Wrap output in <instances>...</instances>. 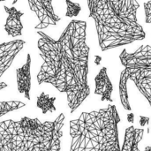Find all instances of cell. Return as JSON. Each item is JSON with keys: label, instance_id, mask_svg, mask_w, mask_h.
<instances>
[{"label": "cell", "instance_id": "6da1fadb", "mask_svg": "<svg viewBox=\"0 0 151 151\" xmlns=\"http://www.w3.org/2000/svg\"><path fill=\"white\" fill-rule=\"evenodd\" d=\"M87 23L73 19L58 39L37 31V47L43 63L37 74L39 85L50 84L66 95L73 114L89 96L88 81L89 46L86 39Z\"/></svg>", "mask_w": 151, "mask_h": 151}, {"label": "cell", "instance_id": "7a4b0ae2", "mask_svg": "<svg viewBox=\"0 0 151 151\" xmlns=\"http://www.w3.org/2000/svg\"><path fill=\"white\" fill-rule=\"evenodd\" d=\"M102 51L142 41L146 32L137 19V0H87Z\"/></svg>", "mask_w": 151, "mask_h": 151}, {"label": "cell", "instance_id": "3957f363", "mask_svg": "<svg viewBox=\"0 0 151 151\" xmlns=\"http://www.w3.org/2000/svg\"><path fill=\"white\" fill-rule=\"evenodd\" d=\"M65 115L42 122L22 117L0 122V151H61Z\"/></svg>", "mask_w": 151, "mask_h": 151}, {"label": "cell", "instance_id": "277c9868", "mask_svg": "<svg viewBox=\"0 0 151 151\" xmlns=\"http://www.w3.org/2000/svg\"><path fill=\"white\" fill-rule=\"evenodd\" d=\"M116 105L82 112L70 121V151H121Z\"/></svg>", "mask_w": 151, "mask_h": 151}, {"label": "cell", "instance_id": "5b68a950", "mask_svg": "<svg viewBox=\"0 0 151 151\" xmlns=\"http://www.w3.org/2000/svg\"><path fill=\"white\" fill-rule=\"evenodd\" d=\"M119 59L124 71L151 107V46L142 45L134 52L124 49Z\"/></svg>", "mask_w": 151, "mask_h": 151}, {"label": "cell", "instance_id": "8992f818", "mask_svg": "<svg viewBox=\"0 0 151 151\" xmlns=\"http://www.w3.org/2000/svg\"><path fill=\"white\" fill-rule=\"evenodd\" d=\"M30 10L37 16L39 23L35 29L42 30L49 26H56L61 18L55 12L52 0H27Z\"/></svg>", "mask_w": 151, "mask_h": 151}, {"label": "cell", "instance_id": "52a82bcc", "mask_svg": "<svg viewBox=\"0 0 151 151\" xmlns=\"http://www.w3.org/2000/svg\"><path fill=\"white\" fill-rule=\"evenodd\" d=\"M25 43L26 42L20 39L0 43V79L11 67L16 56L24 48ZM5 88H7V84L4 81H0V90Z\"/></svg>", "mask_w": 151, "mask_h": 151}, {"label": "cell", "instance_id": "ba28073f", "mask_svg": "<svg viewBox=\"0 0 151 151\" xmlns=\"http://www.w3.org/2000/svg\"><path fill=\"white\" fill-rule=\"evenodd\" d=\"M17 88L19 93L22 94L26 99L31 100V56L28 53L27 55L26 63L16 70Z\"/></svg>", "mask_w": 151, "mask_h": 151}, {"label": "cell", "instance_id": "9c48e42d", "mask_svg": "<svg viewBox=\"0 0 151 151\" xmlns=\"http://www.w3.org/2000/svg\"><path fill=\"white\" fill-rule=\"evenodd\" d=\"M95 95L101 96L102 102H113L112 99V92H113V85L110 80L108 75L107 68L102 67L95 78Z\"/></svg>", "mask_w": 151, "mask_h": 151}, {"label": "cell", "instance_id": "30bf717a", "mask_svg": "<svg viewBox=\"0 0 151 151\" xmlns=\"http://www.w3.org/2000/svg\"><path fill=\"white\" fill-rule=\"evenodd\" d=\"M4 9L8 14L5 24L4 31L6 34L12 37H17L22 35L23 24L21 22V17L24 15V12L17 10L15 6H7L4 5Z\"/></svg>", "mask_w": 151, "mask_h": 151}, {"label": "cell", "instance_id": "8fae6325", "mask_svg": "<svg viewBox=\"0 0 151 151\" xmlns=\"http://www.w3.org/2000/svg\"><path fill=\"white\" fill-rule=\"evenodd\" d=\"M144 129L130 126L126 129L121 151H140L139 145L143 139Z\"/></svg>", "mask_w": 151, "mask_h": 151}, {"label": "cell", "instance_id": "7c38bea8", "mask_svg": "<svg viewBox=\"0 0 151 151\" xmlns=\"http://www.w3.org/2000/svg\"><path fill=\"white\" fill-rule=\"evenodd\" d=\"M128 81H129V79H128L127 73L123 70L121 72L120 77H119V98H120V102H121V104H122L123 108L126 111H131L132 107L130 105L129 96H128V90H127Z\"/></svg>", "mask_w": 151, "mask_h": 151}, {"label": "cell", "instance_id": "4fadbf2b", "mask_svg": "<svg viewBox=\"0 0 151 151\" xmlns=\"http://www.w3.org/2000/svg\"><path fill=\"white\" fill-rule=\"evenodd\" d=\"M56 97L50 96L49 95L45 94L44 92H42L36 99V105L37 107L42 111V114H46L48 112H54L56 111V106H55Z\"/></svg>", "mask_w": 151, "mask_h": 151}, {"label": "cell", "instance_id": "5bb4252c", "mask_svg": "<svg viewBox=\"0 0 151 151\" xmlns=\"http://www.w3.org/2000/svg\"><path fill=\"white\" fill-rule=\"evenodd\" d=\"M26 106V104L20 101H0V118Z\"/></svg>", "mask_w": 151, "mask_h": 151}, {"label": "cell", "instance_id": "9a60e30c", "mask_svg": "<svg viewBox=\"0 0 151 151\" xmlns=\"http://www.w3.org/2000/svg\"><path fill=\"white\" fill-rule=\"evenodd\" d=\"M66 3V13L65 16L69 17V18H73L75 17L79 14V12H81V5L77 3L72 2L71 0H65Z\"/></svg>", "mask_w": 151, "mask_h": 151}, {"label": "cell", "instance_id": "2e32d148", "mask_svg": "<svg viewBox=\"0 0 151 151\" xmlns=\"http://www.w3.org/2000/svg\"><path fill=\"white\" fill-rule=\"evenodd\" d=\"M144 11H145V22L147 24L151 23V0L145 2L143 4Z\"/></svg>", "mask_w": 151, "mask_h": 151}, {"label": "cell", "instance_id": "e0dca14e", "mask_svg": "<svg viewBox=\"0 0 151 151\" xmlns=\"http://www.w3.org/2000/svg\"><path fill=\"white\" fill-rule=\"evenodd\" d=\"M150 123V118L148 117H143L142 116L141 117V119H140V124L142 127H144V126H148Z\"/></svg>", "mask_w": 151, "mask_h": 151}, {"label": "cell", "instance_id": "ac0fdd59", "mask_svg": "<svg viewBox=\"0 0 151 151\" xmlns=\"http://www.w3.org/2000/svg\"><path fill=\"white\" fill-rule=\"evenodd\" d=\"M127 121L129 123H132V124L134 122V113H129L127 115Z\"/></svg>", "mask_w": 151, "mask_h": 151}, {"label": "cell", "instance_id": "d6986e66", "mask_svg": "<svg viewBox=\"0 0 151 151\" xmlns=\"http://www.w3.org/2000/svg\"><path fill=\"white\" fill-rule=\"evenodd\" d=\"M145 151H151V146H149L145 149Z\"/></svg>", "mask_w": 151, "mask_h": 151}, {"label": "cell", "instance_id": "ffe728a7", "mask_svg": "<svg viewBox=\"0 0 151 151\" xmlns=\"http://www.w3.org/2000/svg\"><path fill=\"white\" fill-rule=\"evenodd\" d=\"M4 1H6V0H0V3H2V2H4Z\"/></svg>", "mask_w": 151, "mask_h": 151}]
</instances>
